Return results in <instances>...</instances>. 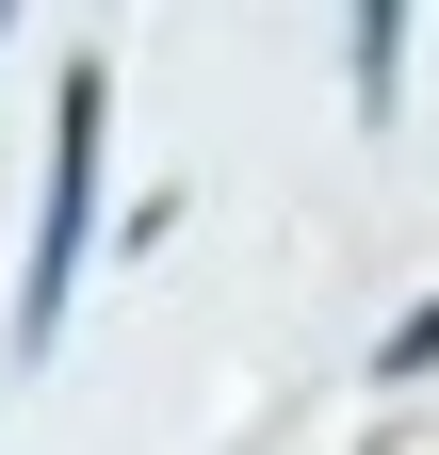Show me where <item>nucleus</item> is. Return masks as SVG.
Here are the masks:
<instances>
[{
  "instance_id": "2",
  "label": "nucleus",
  "mask_w": 439,
  "mask_h": 455,
  "mask_svg": "<svg viewBox=\"0 0 439 455\" xmlns=\"http://www.w3.org/2000/svg\"><path fill=\"white\" fill-rule=\"evenodd\" d=\"M423 358H439V293H423V309H391V341H374V374H423Z\"/></svg>"
},
{
  "instance_id": "1",
  "label": "nucleus",
  "mask_w": 439,
  "mask_h": 455,
  "mask_svg": "<svg viewBox=\"0 0 439 455\" xmlns=\"http://www.w3.org/2000/svg\"><path fill=\"white\" fill-rule=\"evenodd\" d=\"M98 147H115V66H66V114H49V196H33V276H17V358L66 341V293H82V244H98Z\"/></svg>"
}]
</instances>
